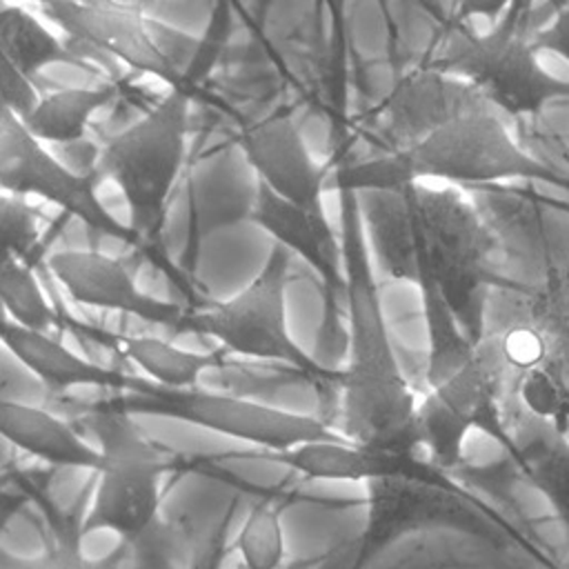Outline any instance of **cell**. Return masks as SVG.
<instances>
[{
    "label": "cell",
    "mask_w": 569,
    "mask_h": 569,
    "mask_svg": "<svg viewBox=\"0 0 569 569\" xmlns=\"http://www.w3.org/2000/svg\"><path fill=\"white\" fill-rule=\"evenodd\" d=\"M367 240L380 269L442 298L460 329L478 342L493 291L513 280L496 269L498 242L476 207L456 189L422 182L358 193Z\"/></svg>",
    "instance_id": "obj_1"
},
{
    "label": "cell",
    "mask_w": 569,
    "mask_h": 569,
    "mask_svg": "<svg viewBox=\"0 0 569 569\" xmlns=\"http://www.w3.org/2000/svg\"><path fill=\"white\" fill-rule=\"evenodd\" d=\"M338 193L347 362L340 369L331 418L338 420L336 431L345 440L387 451H422L418 396L400 367L382 313L360 196Z\"/></svg>",
    "instance_id": "obj_2"
},
{
    "label": "cell",
    "mask_w": 569,
    "mask_h": 569,
    "mask_svg": "<svg viewBox=\"0 0 569 569\" xmlns=\"http://www.w3.org/2000/svg\"><path fill=\"white\" fill-rule=\"evenodd\" d=\"M289 267L291 253L273 242L262 269L249 284L227 300L184 307L176 331L213 338L227 356L271 362L289 376L302 378L320 396V418L329 422L340 369L325 367L291 338L287 325Z\"/></svg>",
    "instance_id": "obj_3"
},
{
    "label": "cell",
    "mask_w": 569,
    "mask_h": 569,
    "mask_svg": "<svg viewBox=\"0 0 569 569\" xmlns=\"http://www.w3.org/2000/svg\"><path fill=\"white\" fill-rule=\"evenodd\" d=\"M516 371L496 331H485L471 356L418 398V438L422 453L445 471L465 460L471 431L489 436L505 451L507 402Z\"/></svg>",
    "instance_id": "obj_4"
},
{
    "label": "cell",
    "mask_w": 569,
    "mask_h": 569,
    "mask_svg": "<svg viewBox=\"0 0 569 569\" xmlns=\"http://www.w3.org/2000/svg\"><path fill=\"white\" fill-rule=\"evenodd\" d=\"M191 87L169 93L140 120L116 133L100 153L102 173L127 202L129 229L138 240L153 238L187 153Z\"/></svg>",
    "instance_id": "obj_5"
},
{
    "label": "cell",
    "mask_w": 569,
    "mask_h": 569,
    "mask_svg": "<svg viewBox=\"0 0 569 569\" xmlns=\"http://www.w3.org/2000/svg\"><path fill=\"white\" fill-rule=\"evenodd\" d=\"M98 440V482L80 536L113 531L122 540L142 536L160 511V480L171 462L144 436L133 413L98 402L84 416Z\"/></svg>",
    "instance_id": "obj_6"
},
{
    "label": "cell",
    "mask_w": 569,
    "mask_h": 569,
    "mask_svg": "<svg viewBox=\"0 0 569 569\" xmlns=\"http://www.w3.org/2000/svg\"><path fill=\"white\" fill-rule=\"evenodd\" d=\"M398 153L407 184L442 180L462 187L533 180L569 189V178L527 153L493 109L462 113Z\"/></svg>",
    "instance_id": "obj_7"
},
{
    "label": "cell",
    "mask_w": 569,
    "mask_h": 569,
    "mask_svg": "<svg viewBox=\"0 0 569 569\" xmlns=\"http://www.w3.org/2000/svg\"><path fill=\"white\" fill-rule=\"evenodd\" d=\"M522 9L525 0H516L491 31L453 42L431 67L462 78L507 116H533L549 102L569 98V80L542 67L531 38L520 29Z\"/></svg>",
    "instance_id": "obj_8"
},
{
    "label": "cell",
    "mask_w": 569,
    "mask_h": 569,
    "mask_svg": "<svg viewBox=\"0 0 569 569\" xmlns=\"http://www.w3.org/2000/svg\"><path fill=\"white\" fill-rule=\"evenodd\" d=\"M104 405L133 416L153 413L182 420L204 431L253 445L260 453H278L302 442L342 438L320 416L293 413L267 402L198 387L176 389L151 382L144 393H116Z\"/></svg>",
    "instance_id": "obj_9"
},
{
    "label": "cell",
    "mask_w": 569,
    "mask_h": 569,
    "mask_svg": "<svg viewBox=\"0 0 569 569\" xmlns=\"http://www.w3.org/2000/svg\"><path fill=\"white\" fill-rule=\"evenodd\" d=\"M0 191L40 198L78 218L89 229L122 242H138L96 196L93 182L58 160L22 118L0 98Z\"/></svg>",
    "instance_id": "obj_10"
},
{
    "label": "cell",
    "mask_w": 569,
    "mask_h": 569,
    "mask_svg": "<svg viewBox=\"0 0 569 569\" xmlns=\"http://www.w3.org/2000/svg\"><path fill=\"white\" fill-rule=\"evenodd\" d=\"M247 218L318 276L322 298L318 347L345 349V271L340 238L331 222L313 218L262 182L256 187Z\"/></svg>",
    "instance_id": "obj_11"
},
{
    "label": "cell",
    "mask_w": 569,
    "mask_h": 569,
    "mask_svg": "<svg viewBox=\"0 0 569 569\" xmlns=\"http://www.w3.org/2000/svg\"><path fill=\"white\" fill-rule=\"evenodd\" d=\"M38 7L76 42L109 53L129 69L153 76L169 87L184 84L182 71L138 4L124 0H40Z\"/></svg>",
    "instance_id": "obj_12"
},
{
    "label": "cell",
    "mask_w": 569,
    "mask_h": 569,
    "mask_svg": "<svg viewBox=\"0 0 569 569\" xmlns=\"http://www.w3.org/2000/svg\"><path fill=\"white\" fill-rule=\"evenodd\" d=\"M240 149L258 182L318 220H329L325 207L327 169L320 167L287 111H271L247 124Z\"/></svg>",
    "instance_id": "obj_13"
},
{
    "label": "cell",
    "mask_w": 569,
    "mask_h": 569,
    "mask_svg": "<svg viewBox=\"0 0 569 569\" xmlns=\"http://www.w3.org/2000/svg\"><path fill=\"white\" fill-rule=\"evenodd\" d=\"M256 458L284 465L307 480L369 482L380 478H413L438 485L456 478L431 462L422 451H387L365 447L351 440H313L278 453H258Z\"/></svg>",
    "instance_id": "obj_14"
},
{
    "label": "cell",
    "mask_w": 569,
    "mask_h": 569,
    "mask_svg": "<svg viewBox=\"0 0 569 569\" xmlns=\"http://www.w3.org/2000/svg\"><path fill=\"white\" fill-rule=\"evenodd\" d=\"M49 271L69 298L82 307H96L176 329L184 307L144 293L127 267L102 251L67 249L47 260Z\"/></svg>",
    "instance_id": "obj_15"
},
{
    "label": "cell",
    "mask_w": 569,
    "mask_h": 569,
    "mask_svg": "<svg viewBox=\"0 0 569 569\" xmlns=\"http://www.w3.org/2000/svg\"><path fill=\"white\" fill-rule=\"evenodd\" d=\"M478 109L491 107L462 78L433 67L416 69L405 76L382 102L385 133L393 140L391 149H402L447 120Z\"/></svg>",
    "instance_id": "obj_16"
},
{
    "label": "cell",
    "mask_w": 569,
    "mask_h": 569,
    "mask_svg": "<svg viewBox=\"0 0 569 569\" xmlns=\"http://www.w3.org/2000/svg\"><path fill=\"white\" fill-rule=\"evenodd\" d=\"M0 345L56 393L73 387H96L113 393H144L151 387V380L147 378L87 360L49 336V331L22 327L7 316L0 320Z\"/></svg>",
    "instance_id": "obj_17"
},
{
    "label": "cell",
    "mask_w": 569,
    "mask_h": 569,
    "mask_svg": "<svg viewBox=\"0 0 569 569\" xmlns=\"http://www.w3.org/2000/svg\"><path fill=\"white\" fill-rule=\"evenodd\" d=\"M507 433L509 447L502 453L516 478L542 493L569 542V436L520 409L511 396L507 402Z\"/></svg>",
    "instance_id": "obj_18"
},
{
    "label": "cell",
    "mask_w": 569,
    "mask_h": 569,
    "mask_svg": "<svg viewBox=\"0 0 569 569\" xmlns=\"http://www.w3.org/2000/svg\"><path fill=\"white\" fill-rule=\"evenodd\" d=\"M491 298L507 302L509 313L496 311V318H487V325L522 329L542 356L569 347V253L551 258L536 284L513 280L509 287L493 291Z\"/></svg>",
    "instance_id": "obj_19"
},
{
    "label": "cell",
    "mask_w": 569,
    "mask_h": 569,
    "mask_svg": "<svg viewBox=\"0 0 569 569\" xmlns=\"http://www.w3.org/2000/svg\"><path fill=\"white\" fill-rule=\"evenodd\" d=\"M60 325L69 327V331L78 338L100 342L104 349L133 362L142 369L147 380L160 387H196L209 369H220L227 362V353L220 347L213 351L182 349L162 338L109 331L100 325L76 320L67 313H60Z\"/></svg>",
    "instance_id": "obj_20"
},
{
    "label": "cell",
    "mask_w": 569,
    "mask_h": 569,
    "mask_svg": "<svg viewBox=\"0 0 569 569\" xmlns=\"http://www.w3.org/2000/svg\"><path fill=\"white\" fill-rule=\"evenodd\" d=\"M0 438L56 467L93 473L100 467V449L96 445H89L69 422L27 402L0 398Z\"/></svg>",
    "instance_id": "obj_21"
},
{
    "label": "cell",
    "mask_w": 569,
    "mask_h": 569,
    "mask_svg": "<svg viewBox=\"0 0 569 569\" xmlns=\"http://www.w3.org/2000/svg\"><path fill=\"white\" fill-rule=\"evenodd\" d=\"M118 89L113 84L58 89L40 96L22 116L27 129L44 144H69L84 138L91 118L113 102Z\"/></svg>",
    "instance_id": "obj_22"
},
{
    "label": "cell",
    "mask_w": 569,
    "mask_h": 569,
    "mask_svg": "<svg viewBox=\"0 0 569 569\" xmlns=\"http://www.w3.org/2000/svg\"><path fill=\"white\" fill-rule=\"evenodd\" d=\"M0 49L36 82V76L51 64H80V58L27 7L0 4Z\"/></svg>",
    "instance_id": "obj_23"
},
{
    "label": "cell",
    "mask_w": 569,
    "mask_h": 569,
    "mask_svg": "<svg viewBox=\"0 0 569 569\" xmlns=\"http://www.w3.org/2000/svg\"><path fill=\"white\" fill-rule=\"evenodd\" d=\"M511 400L569 436V347L545 353L511 382Z\"/></svg>",
    "instance_id": "obj_24"
},
{
    "label": "cell",
    "mask_w": 569,
    "mask_h": 569,
    "mask_svg": "<svg viewBox=\"0 0 569 569\" xmlns=\"http://www.w3.org/2000/svg\"><path fill=\"white\" fill-rule=\"evenodd\" d=\"M291 498L293 493L287 491H262L251 502L233 542L244 569H282L287 558L282 511Z\"/></svg>",
    "instance_id": "obj_25"
},
{
    "label": "cell",
    "mask_w": 569,
    "mask_h": 569,
    "mask_svg": "<svg viewBox=\"0 0 569 569\" xmlns=\"http://www.w3.org/2000/svg\"><path fill=\"white\" fill-rule=\"evenodd\" d=\"M0 305L9 320L49 331L60 325V311L47 300L29 260L0 262Z\"/></svg>",
    "instance_id": "obj_26"
},
{
    "label": "cell",
    "mask_w": 569,
    "mask_h": 569,
    "mask_svg": "<svg viewBox=\"0 0 569 569\" xmlns=\"http://www.w3.org/2000/svg\"><path fill=\"white\" fill-rule=\"evenodd\" d=\"M38 238V211L29 198L0 193V262L29 260Z\"/></svg>",
    "instance_id": "obj_27"
},
{
    "label": "cell",
    "mask_w": 569,
    "mask_h": 569,
    "mask_svg": "<svg viewBox=\"0 0 569 569\" xmlns=\"http://www.w3.org/2000/svg\"><path fill=\"white\" fill-rule=\"evenodd\" d=\"M236 511V500L224 509L222 518L207 531V536L193 549L184 569H222L229 553V522Z\"/></svg>",
    "instance_id": "obj_28"
},
{
    "label": "cell",
    "mask_w": 569,
    "mask_h": 569,
    "mask_svg": "<svg viewBox=\"0 0 569 569\" xmlns=\"http://www.w3.org/2000/svg\"><path fill=\"white\" fill-rule=\"evenodd\" d=\"M0 98L7 102L11 111L20 118L38 102L40 93L33 80L18 71V67L9 60V56L0 49Z\"/></svg>",
    "instance_id": "obj_29"
},
{
    "label": "cell",
    "mask_w": 569,
    "mask_h": 569,
    "mask_svg": "<svg viewBox=\"0 0 569 569\" xmlns=\"http://www.w3.org/2000/svg\"><path fill=\"white\" fill-rule=\"evenodd\" d=\"M529 38L538 53H553L569 62V4L558 11L549 24L533 31Z\"/></svg>",
    "instance_id": "obj_30"
},
{
    "label": "cell",
    "mask_w": 569,
    "mask_h": 569,
    "mask_svg": "<svg viewBox=\"0 0 569 569\" xmlns=\"http://www.w3.org/2000/svg\"><path fill=\"white\" fill-rule=\"evenodd\" d=\"M516 0H458V20L489 18L498 20Z\"/></svg>",
    "instance_id": "obj_31"
},
{
    "label": "cell",
    "mask_w": 569,
    "mask_h": 569,
    "mask_svg": "<svg viewBox=\"0 0 569 569\" xmlns=\"http://www.w3.org/2000/svg\"><path fill=\"white\" fill-rule=\"evenodd\" d=\"M27 505L22 491H13L9 480L0 473V513H18Z\"/></svg>",
    "instance_id": "obj_32"
},
{
    "label": "cell",
    "mask_w": 569,
    "mask_h": 569,
    "mask_svg": "<svg viewBox=\"0 0 569 569\" xmlns=\"http://www.w3.org/2000/svg\"><path fill=\"white\" fill-rule=\"evenodd\" d=\"M127 558V540H122L109 556L98 558V560H87L82 558V569H120L122 560Z\"/></svg>",
    "instance_id": "obj_33"
},
{
    "label": "cell",
    "mask_w": 569,
    "mask_h": 569,
    "mask_svg": "<svg viewBox=\"0 0 569 569\" xmlns=\"http://www.w3.org/2000/svg\"><path fill=\"white\" fill-rule=\"evenodd\" d=\"M9 560V569H60L58 565V556L56 549L44 553L42 558H7Z\"/></svg>",
    "instance_id": "obj_34"
},
{
    "label": "cell",
    "mask_w": 569,
    "mask_h": 569,
    "mask_svg": "<svg viewBox=\"0 0 569 569\" xmlns=\"http://www.w3.org/2000/svg\"><path fill=\"white\" fill-rule=\"evenodd\" d=\"M13 516H16V513H0V538H2V533H4L7 525H9V520H11Z\"/></svg>",
    "instance_id": "obj_35"
},
{
    "label": "cell",
    "mask_w": 569,
    "mask_h": 569,
    "mask_svg": "<svg viewBox=\"0 0 569 569\" xmlns=\"http://www.w3.org/2000/svg\"><path fill=\"white\" fill-rule=\"evenodd\" d=\"M4 316H7V313H4V309H2V305H0V320H2Z\"/></svg>",
    "instance_id": "obj_36"
},
{
    "label": "cell",
    "mask_w": 569,
    "mask_h": 569,
    "mask_svg": "<svg viewBox=\"0 0 569 569\" xmlns=\"http://www.w3.org/2000/svg\"><path fill=\"white\" fill-rule=\"evenodd\" d=\"M4 2H9V0H0V4H4Z\"/></svg>",
    "instance_id": "obj_37"
},
{
    "label": "cell",
    "mask_w": 569,
    "mask_h": 569,
    "mask_svg": "<svg viewBox=\"0 0 569 569\" xmlns=\"http://www.w3.org/2000/svg\"><path fill=\"white\" fill-rule=\"evenodd\" d=\"M31 2H36V4H38V2H40V0H31Z\"/></svg>",
    "instance_id": "obj_38"
},
{
    "label": "cell",
    "mask_w": 569,
    "mask_h": 569,
    "mask_svg": "<svg viewBox=\"0 0 569 569\" xmlns=\"http://www.w3.org/2000/svg\"><path fill=\"white\" fill-rule=\"evenodd\" d=\"M567 569H569V567H567Z\"/></svg>",
    "instance_id": "obj_39"
}]
</instances>
